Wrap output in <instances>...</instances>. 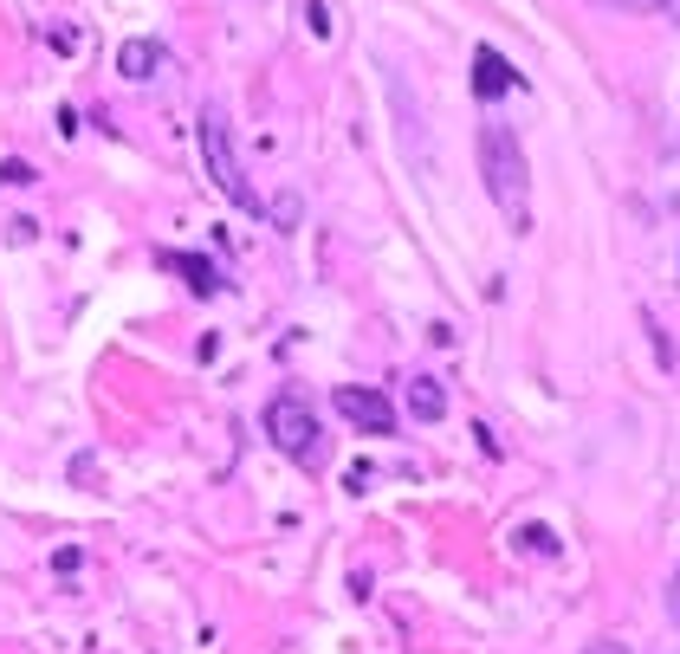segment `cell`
<instances>
[{"instance_id": "obj_14", "label": "cell", "mask_w": 680, "mask_h": 654, "mask_svg": "<svg viewBox=\"0 0 680 654\" xmlns=\"http://www.w3.org/2000/svg\"><path fill=\"white\" fill-rule=\"evenodd\" d=\"M583 654H629V648H622V642H609V635H603V642H590Z\"/></svg>"}, {"instance_id": "obj_2", "label": "cell", "mask_w": 680, "mask_h": 654, "mask_svg": "<svg viewBox=\"0 0 680 654\" xmlns=\"http://www.w3.org/2000/svg\"><path fill=\"white\" fill-rule=\"evenodd\" d=\"M266 434H272V447H279L285 460H298V467H318L324 460V428H318V415H311V402L292 395V389L266 402Z\"/></svg>"}, {"instance_id": "obj_1", "label": "cell", "mask_w": 680, "mask_h": 654, "mask_svg": "<svg viewBox=\"0 0 680 654\" xmlns=\"http://www.w3.org/2000/svg\"><path fill=\"white\" fill-rule=\"evenodd\" d=\"M480 175H486L493 208L506 214V227H512V234H525V227H532V175H525L519 130L499 124V117H486V124H480Z\"/></svg>"}, {"instance_id": "obj_16", "label": "cell", "mask_w": 680, "mask_h": 654, "mask_svg": "<svg viewBox=\"0 0 680 654\" xmlns=\"http://www.w3.org/2000/svg\"><path fill=\"white\" fill-rule=\"evenodd\" d=\"M668 13H674V20H680V7H668Z\"/></svg>"}, {"instance_id": "obj_9", "label": "cell", "mask_w": 680, "mask_h": 654, "mask_svg": "<svg viewBox=\"0 0 680 654\" xmlns=\"http://www.w3.org/2000/svg\"><path fill=\"white\" fill-rule=\"evenodd\" d=\"M512 538H519V551H532V557H557V531L551 525H519Z\"/></svg>"}, {"instance_id": "obj_6", "label": "cell", "mask_w": 680, "mask_h": 654, "mask_svg": "<svg viewBox=\"0 0 680 654\" xmlns=\"http://www.w3.org/2000/svg\"><path fill=\"white\" fill-rule=\"evenodd\" d=\"M162 266H175L188 279V292H201V298L221 292V266H214L208 253H162Z\"/></svg>"}, {"instance_id": "obj_10", "label": "cell", "mask_w": 680, "mask_h": 654, "mask_svg": "<svg viewBox=\"0 0 680 654\" xmlns=\"http://www.w3.org/2000/svg\"><path fill=\"white\" fill-rule=\"evenodd\" d=\"M603 7H622V13H668L680 0H603Z\"/></svg>"}, {"instance_id": "obj_5", "label": "cell", "mask_w": 680, "mask_h": 654, "mask_svg": "<svg viewBox=\"0 0 680 654\" xmlns=\"http://www.w3.org/2000/svg\"><path fill=\"white\" fill-rule=\"evenodd\" d=\"M525 78L512 72V59L499 46H473V98L480 104H493V98H506V91H519Z\"/></svg>"}, {"instance_id": "obj_15", "label": "cell", "mask_w": 680, "mask_h": 654, "mask_svg": "<svg viewBox=\"0 0 680 654\" xmlns=\"http://www.w3.org/2000/svg\"><path fill=\"white\" fill-rule=\"evenodd\" d=\"M668 609H674V622H680V570H674V590H668Z\"/></svg>"}, {"instance_id": "obj_7", "label": "cell", "mask_w": 680, "mask_h": 654, "mask_svg": "<svg viewBox=\"0 0 680 654\" xmlns=\"http://www.w3.org/2000/svg\"><path fill=\"white\" fill-rule=\"evenodd\" d=\"M156 65H162V46H156V39H130V46L117 52V72H124L130 85H143V78H156Z\"/></svg>"}, {"instance_id": "obj_8", "label": "cell", "mask_w": 680, "mask_h": 654, "mask_svg": "<svg viewBox=\"0 0 680 654\" xmlns=\"http://www.w3.org/2000/svg\"><path fill=\"white\" fill-rule=\"evenodd\" d=\"M408 415L415 421H441L447 415V395H441L434 376H415V383H408Z\"/></svg>"}, {"instance_id": "obj_4", "label": "cell", "mask_w": 680, "mask_h": 654, "mask_svg": "<svg viewBox=\"0 0 680 654\" xmlns=\"http://www.w3.org/2000/svg\"><path fill=\"white\" fill-rule=\"evenodd\" d=\"M337 415H344L357 434H396V402H389L383 389L344 383V389H337Z\"/></svg>"}, {"instance_id": "obj_12", "label": "cell", "mask_w": 680, "mask_h": 654, "mask_svg": "<svg viewBox=\"0 0 680 654\" xmlns=\"http://www.w3.org/2000/svg\"><path fill=\"white\" fill-rule=\"evenodd\" d=\"M305 20H311V33H318V39H331V13H324L318 0H311V7H305Z\"/></svg>"}, {"instance_id": "obj_13", "label": "cell", "mask_w": 680, "mask_h": 654, "mask_svg": "<svg viewBox=\"0 0 680 654\" xmlns=\"http://www.w3.org/2000/svg\"><path fill=\"white\" fill-rule=\"evenodd\" d=\"M78 564H85V557H78V551H72V544H65V551H59V557H52V570H59V577H72V570H78Z\"/></svg>"}, {"instance_id": "obj_3", "label": "cell", "mask_w": 680, "mask_h": 654, "mask_svg": "<svg viewBox=\"0 0 680 654\" xmlns=\"http://www.w3.org/2000/svg\"><path fill=\"white\" fill-rule=\"evenodd\" d=\"M201 162H208V175H214V188H221L234 208H247V214H260V195H253V182L240 175V156H234V143H227V117L214 111H201Z\"/></svg>"}, {"instance_id": "obj_11", "label": "cell", "mask_w": 680, "mask_h": 654, "mask_svg": "<svg viewBox=\"0 0 680 654\" xmlns=\"http://www.w3.org/2000/svg\"><path fill=\"white\" fill-rule=\"evenodd\" d=\"M0 182H13V188L33 182V162H0Z\"/></svg>"}]
</instances>
